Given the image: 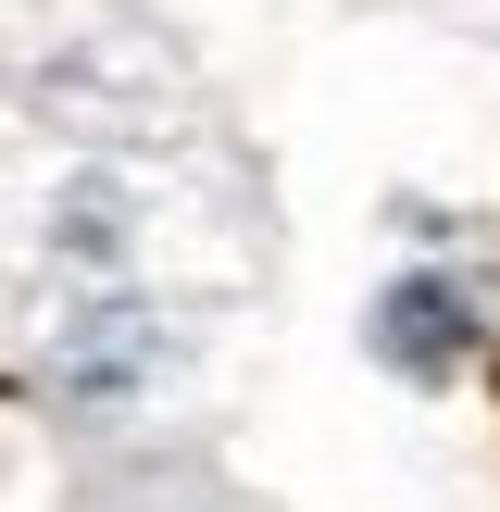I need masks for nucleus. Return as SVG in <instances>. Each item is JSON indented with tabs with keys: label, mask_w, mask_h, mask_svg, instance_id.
<instances>
[{
	"label": "nucleus",
	"mask_w": 500,
	"mask_h": 512,
	"mask_svg": "<svg viewBox=\"0 0 500 512\" xmlns=\"http://www.w3.org/2000/svg\"><path fill=\"white\" fill-rule=\"evenodd\" d=\"M438 325H450V288H400L388 325H375V350H388V363H413V375H438V363H450Z\"/></svg>",
	"instance_id": "obj_1"
}]
</instances>
